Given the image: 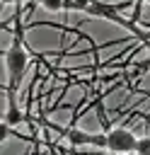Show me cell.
I'll return each instance as SVG.
<instances>
[{
  "label": "cell",
  "instance_id": "obj_2",
  "mask_svg": "<svg viewBox=\"0 0 150 155\" xmlns=\"http://www.w3.org/2000/svg\"><path fill=\"white\" fill-rule=\"evenodd\" d=\"M135 143H138V138L128 128H111V131H106V148L111 153H121V155L123 153H133Z\"/></svg>",
  "mask_w": 150,
  "mask_h": 155
},
{
  "label": "cell",
  "instance_id": "obj_11",
  "mask_svg": "<svg viewBox=\"0 0 150 155\" xmlns=\"http://www.w3.org/2000/svg\"><path fill=\"white\" fill-rule=\"evenodd\" d=\"M148 48H150V46H148Z\"/></svg>",
  "mask_w": 150,
  "mask_h": 155
},
{
  "label": "cell",
  "instance_id": "obj_1",
  "mask_svg": "<svg viewBox=\"0 0 150 155\" xmlns=\"http://www.w3.org/2000/svg\"><path fill=\"white\" fill-rule=\"evenodd\" d=\"M5 65H7V70H10V78H12V85L24 75V70H27V65H29V56H27V51L22 48V41H15L7 51H5Z\"/></svg>",
  "mask_w": 150,
  "mask_h": 155
},
{
  "label": "cell",
  "instance_id": "obj_10",
  "mask_svg": "<svg viewBox=\"0 0 150 155\" xmlns=\"http://www.w3.org/2000/svg\"><path fill=\"white\" fill-rule=\"evenodd\" d=\"M5 2H22V0H5Z\"/></svg>",
  "mask_w": 150,
  "mask_h": 155
},
{
  "label": "cell",
  "instance_id": "obj_8",
  "mask_svg": "<svg viewBox=\"0 0 150 155\" xmlns=\"http://www.w3.org/2000/svg\"><path fill=\"white\" fill-rule=\"evenodd\" d=\"M7 133H10V124H5V121H2V126H0V140H5V138H7Z\"/></svg>",
  "mask_w": 150,
  "mask_h": 155
},
{
  "label": "cell",
  "instance_id": "obj_9",
  "mask_svg": "<svg viewBox=\"0 0 150 155\" xmlns=\"http://www.w3.org/2000/svg\"><path fill=\"white\" fill-rule=\"evenodd\" d=\"M140 2H143V0H135V5H138V7H140ZM138 7H135V17H138Z\"/></svg>",
  "mask_w": 150,
  "mask_h": 155
},
{
  "label": "cell",
  "instance_id": "obj_4",
  "mask_svg": "<svg viewBox=\"0 0 150 155\" xmlns=\"http://www.w3.org/2000/svg\"><path fill=\"white\" fill-rule=\"evenodd\" d=\"M22 121H24V114L17 109V104H15V99H12V92H10V109H7V114H5V124L17 126V124H22Z\"/></svg>",
  "mask_w": 150,
  "mask_h": 155
},
{
  "label": "cell",
  "instance_id": "obj_7",
  "mask_svg": "<svg viewBox=\"0 0 150 155\" xmlns=\"http://www.w3.org/2000/svg\"><path fill=\"white\" fill-rule=\"evenodd\" d=\"M48 12H58V10H65V0H44L41 2Z\"/></svg>",
  "mask_w": 150,
  "mask_h": 155
},
{
  "label": "cell",
  "instance_id": "obj_6",
  "mask_svg": "<svg viewBox=\"0 0 150 155\" xmlns=\"http://www.w3.org/2000/svg\"><path fill=\"white\" fill-rule=\"evenodd\" d=\"M90 5H92V0H65V10H80V12H87Z\"/></svg>",
  "mask_w": 150,
  "mask_h": 155
},
{
  "label": "cell",
  "instance_id": "obj_5",
  "mask_svg": "<svg viewBox=\"0 0 150 155\" xmlns=\"http://www.w3.org/2000/svg\"><path fill=\"white\" fill-rule=\"evenodd\" d=\"M135 155H150V136H143V138H138V143H135V150H133Z\"/></svg>",
  "mask_w": 150,
  "mask_h": 155
},
{
  "label": "cell",
  "instance_id": "obj_3",
  "mask_svg": "<svg viewBox=\"0 0 150 155\" xmlns=\"http://www.w3.org/2000/svg\"><path fill=\"white\" fill-rule=\"evenodd\" d=\"M65 138L73 145H104L106 148V133L104 136H92V133H85V131H77V128H68Z\"/></svg>",
  "mask_w": 150,
  "mask_h": 155
}]
</instances>
